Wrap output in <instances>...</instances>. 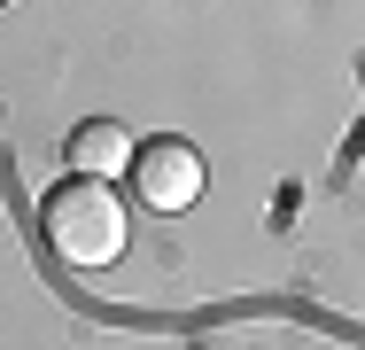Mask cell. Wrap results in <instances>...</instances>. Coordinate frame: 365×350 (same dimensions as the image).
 <instances>
[{"label": "cell", "instance_id": "cell-1", "mask_svg": "<svg viewBox=\"0 0 365 350\" xmlns=\"http://www.w3.org/2000/svg\"><path fill=\"white\" fill-rule=\"evenodd\" d=\"M39 234H47V249L71 265V273H101V265H117L125 257V241H133V210L125 195L109 187V179H63L47 210H39Z\"/></svg>", "mask_w": 365, "mask_h": 350}, {"label": "cell", "instance_id": "cell-2", "mask_svg": "<svg viewBox=\"0 0 365 350\" xmlns=\"http://www.w3.org/2000/svg\"><path fill=\"white\" fill-rule=\"evenodd\" d=\"M125 179H133V195L148 210H195L202 195V156H195V140H140L133 148V164H125Z\"/></svg>", "mask_w": 365, "mask_h": 350}, {"label": "cell", "instance_id": "cell-3", "mask_svg": "<svg viewBox=\"0 0 365 350\" xmlns=\"http://www.w3.org/2000/svg\"><path fill=\"white\" fill-rule=\"evenodd\" d=\"M125 164H133V133L117 117H93V125L71 133V171L78 179H125Z\"/></svg>", "mask_w": 365, "mask_h": 350}]
</instances>
